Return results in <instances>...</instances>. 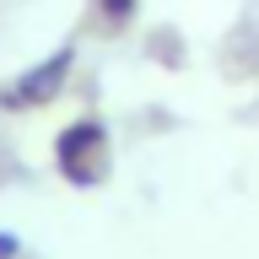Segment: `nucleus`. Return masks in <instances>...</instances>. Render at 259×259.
I'll return each instance as SVG.
<instances>
[{
    "mask_svg": "<svg viewBox=\"0 0 259 259\" xmlns=\"http://www.w3.org/2000/svg\"><path fill=\"white\" fill-rule=\"evenodd\" d=\"M54 167H60L65 184L97 189V184L108 178V124H103L97 113L65 124L60 135H54Z\"/></svg>",
    "mask_w": 259,
    "mask_h": 259,
    "instance_id": "obj_1",
    "label": "nucleus"
},
{
    "mask_svg": "<svg viewBox=\"0 0 259 259\" xmlns=\"http://www.w3.org/2000/svg\"><path fill=\"white\" fill-rule=\"evenodd\" d=\"M76 76V44H60L54 54H44L38 65H27L16 81L0 87V113H32V108H49L54 97H65Z\"/></svg>",
    "mask_w": 259,
    "mask_h": 259,
    "instance_id": "obj_2",
    "label": "nucleus"
},
{
    "mask_svg": "<svg viewBox=\"0 0 259 259\" xmlns=\"http://www.w3.org/2000/svg\"><path fill=\"white\" fill-rule=\"evenodd\" d=\"M92 11H97L103 32H124L135 22V11H141V0H92Z\"/></svg>",
    "mask_w": 259,
    "mask_h": 259,
    "instance_id": "obj_3",
    "label": "nucleus"
},
{
    "mask_svg": "<svg viewBox=\"0 0 259 259\" xmlns=\"http://www.w3.org/2000/svg\"><path fill=\"white\" fill-rule=\"evenodd\" d=\"M151 54H157L162 65H184V54H178V38H173V27H157V32H151Z\"/></svg>",
    "mask_w": 259,
    "mask_h": 259,
    "instance_id": "obj_4",
    "label": "nucleus"
},
{
    "mask_svg": "<svg viewBox=\"0 0 259 259\" xmlns=\"http://www.w3.org/2000/svg\"><path fill=\"white\" fill-rule=\"evenodd\" d=\"M0 259H22V238L6 232V227H0Z\"/></svg>",
    "mask_w": 259,
    "mask_h": 259,
    "instance_id": "obj_5",
    "label": "nucleus"
}]
</instances>
